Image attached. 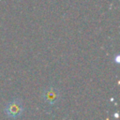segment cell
Listing matches in <instances>:
<instances>
[{"label": "cell", "mask_w": 120, "mask_h": 120, "mask_svg": "<svg viewBox=\"0 0 120 120\" xmlns=\"http://www.w3.org/2000/svg\"><path fill=\"white\" fill-rule=\"evenodd\" d=\"M24 112V107L22 100L20 98H11L5 106L4 112L9 118H19L22 115Z\"/></svg>", "instance_id": "cell-2"}, {"label": "cell", "mask_w": 120, "mask_h": 120, "mask_svg": "<svg viewBox=\"0 0 120 120\" xmlns=\"http://www.w3.org/2000/svg\"><path fill=\"white\" fill-rule=\"evenodd\" d=\"M61 99V91L55 85L47 86L42 92V101L46 107H53Z\"/></svg>", "instance_id": "cell-1"}, {"label": "cell", "mask_w": 120, "mask_h": 120, "mask_svg": "<svg viewBox=\"0 0 120 120\" xmlns=\"http://www.w3.org/2000/svg\"><path fill=\"white\" fill-rule=\"evenodd\" d=\"M114 62H115L116 64H119V63H120V56H119L118 54L115 56V58H114Z\"/></svg>", "instance_id": "cell-3"}]
</instances>
